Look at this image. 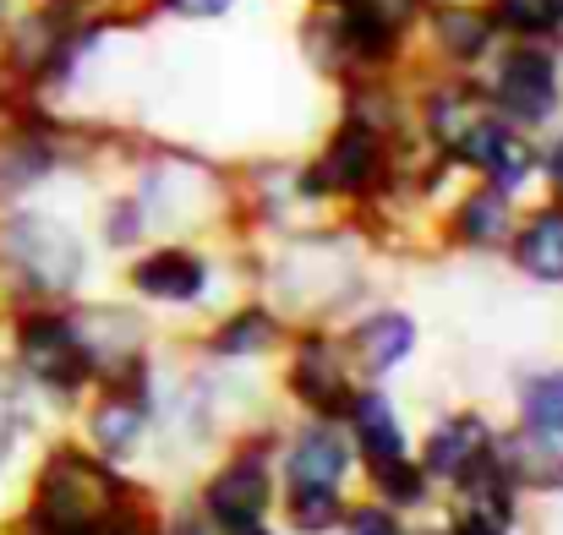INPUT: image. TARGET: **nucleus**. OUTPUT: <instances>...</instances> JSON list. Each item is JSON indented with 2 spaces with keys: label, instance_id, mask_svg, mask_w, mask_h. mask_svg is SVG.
Masks as SVG:
<instances>
[{
  "label": "nucleus",
  "instance_id": "obj_1",
  "mask_svg": "<svg viewBox=\"0 0 563 535\" xmlns=\"http://www.w3.org/2000/svg\"><path fill=\"white\" fill-rule=\"evenodd\" d=\"M148 487L132 481L121 465L99 459L88 443H49L27 476V498L11 514V531L22 535H93L110 514L143 503Z\"/></svg>",
  "mask_w": 563,
  "mask_h": 535
},
{
  "label": "nucleus",
  "instance_id": "obj_2",
  "mask_svg": "<svg viewBox=\"0 0 563 535\" xmlns=\"http://www.w3.org/2000/svg\"><path fill=\"white\" fill-rule=\"evenodd\" d=\"M88 279V241L33 208V202H16V208H0V306H60L82 290Z\"/></svg>",
  "mask_w": 563,
  "mask_h": 535
},
{
  "label": "nucleus",
  "instance_id": "obj_3",
  "mask_svg": "<svg viewBox=\"0 0 563 535\" xmlns=\"http://www.w3.org/2000/svg\"><path fill=\"white\" fill-rule=\"evenodd\" d=\"M5 366L49 410H77L99 388V366L82 350L66 301L60 306H11L5 312Z\"/></svg>",
  "mask_w": 563,
  "mask_h": 535
},
{
  "label": "nucleus",
  "instance_id": "obj_4",
  "mask_svg": "<svg viewBox=\"0 0 563 535\" xmlns=\"http://www.w3.org/2000/svg\"><path fill=\"white\" fill-rule=\"evenodd\" d=\"M476 88L493 115H504L515 132H548L563 121V38H504L487 66L476 71Z\"/></svg>",
  "mask_w": 563,
  "mask_h": 535
},
{
  "label": "nucleus",
  "instance_id": "obj_5",
  "mask_svg": "<svg viewBox=\"0 0 563 535\" xmlns=\"http://www.w3.org/2000/svg\"><path fill=\"white\" fill-rule=\"evenodd\" d=\"M416 137V132H410ZM410 137H383L362 121H334V132L323 137V148L296 170V197L301 202H340V208H362L377 202L394 180V159Z\"/></svg>",
  "mask_w": 563,
  "mask_h": 535
},
{
  "label": "nucleus",
  "instance_id": "obj_6",
  "mask_svg": "<svg viewBox=\"0 0 563 535\" xmlns=\"http://www.w3.org/2000/svg\"><path fill=\"white\" fill-rule=\"evenodd\" d=\"M274 448H279V426H257V432H241L224 459L197 481L191 503L197 514L219 531H235V525H252V520H268L274 514V498H279V470H274Z\"/></svg>",
  "mask_w": 563,
  "mask_h": 535
},
{
  "label": "nucleus",
  "instance_id": "obj_7",
  "mask_svg": "<svg viewBox=\"0 0 563 535\" xmlns=\"http://www.w3.org/2000/svg\"><path fill=\"white\" fill-rule=\"evenodd\" d=\"M356 388H362V377L345 356L340 334H329L323 323H301L296 334H285V399L301 415L340 421Z\"/></svg>",
  "mask_w": 563,
  "mask_h": 535
},
{
  "label": "nucleus",
  "instance_id": "obj_8",
  "mask_svg": "<svg viewBox=\"0 0 563 535\" xmlns=\"http://www.w3.org/2000/svg\"><path fill=\"white\" fill-rule=\"evenodd\" d=\"M416 44L427 49V71L476 77L487 66V55L504 44V33L482 0H427V11L416 22Z\"/></svg>",
  "mask_w": 563,
  "mask_h": 535
},
{
  "label": "nucleus",
  "instance_id": "obj_9",
  "mask_svg": "<svg viewBox=\"0 0 563 535\" xmlns=\"http://www.w3.org/2000/svg\"><path fill=\"white\" fill-rule=\"evenodd\" d=\"M416 465L427 470L432 487H443V492L460 498L471 481H482L498 465V426L482 410H454V415L432 421V432L421 437Z\"/></svg>",
  "mask_w": 563,
  "mask_h": 535
},
{
  "label": "nucleus",
  "instance_id": "obj_10",
  "mask_svg": "<svg viewBox=\"0 0 563 535\" xmlns=\"http://www.w3.org/2000/svg\"><path fill=\"white\" fill-rule=\"evenodd\" d=\"M126 285L137 301L148 306H202L213 296V257L202 246H187V241H159L148 252H137V263L126 268Z\"/></svg>",
  "mask_w": 563,
  "mask_h": 535
},
{
  "label": "nucleus",
  "instance_id": "obj_11",
  "mask_svg": "<svg viewBox=\"0 0 563 535\" xmlns=\"http://www.w3.org/2000/svg\"><path fill=\"white\" fill-rule=\"evenodd\" d=\"M274 470H279V481H323V487H345L351 470H356V448H351V437H345L340 421L301 415L290 432H279Z\"/></svg>",
  "mask_w": 563,
  "mask_h": 535
},
{
  "label": "nucleus",
  "instance_id": "obj_12",
  "mask_svg": "<svg viewBox=\"0 0 563 535\" xmlns=\"http://www.w3.org/2000/svg\"><path fill=\"white\" fill-rule=\"evenodd\" d=\"M340 345H345V356H351L362 382H383V377H394L405 360L416 356L421 328H416V317H410L405 306H367V312L340 334Z\"/></svg>",
  "mask_w": 563,
  "mask_h": 535
},
{
  "label": "nucleus",
  "instance_id": "obj_13",
  "mask_svg": "<svg viewBox=\"0 0 563 535\" xmlns=\"http://www.w3.org/2000/svg\"><path fill=\"white\" fill-rule=\"evenodd\" d=\"M340 426H345V437H351L362 470H377V465H394V459H410V454H416V443H410V432H405L394 399L383 393V382H362V388L351 393Z\"/></svg>",
  "mask_w": 563,
  "mask_h": 535
},
{
  "label": "nucleus",
  "instance_id": "obj_14",
  "mask_svg": "<svg viewBox=\"0 0 563 535\" xmlns=\"http://www.w3.org/2000/svg\"><path fill=\"white\" fill-rule=\"evenodd\" d=\"M285 317L268 306V301H246V306H230L208 334H197V350L219 366H252V360L285 350Z\"/></svg>",
  "mask_w": 563,
  "mask_h": 535
},
{
  "label": "nucleus",
  "instance_id": "obj_15",
  "mask_svg": "<svg viewBox=\"0 0 563 535\" xmlns=\"http://www.w3.org/2000/svg\"><path fill=\"white\" fill-rule=\"evenodd\" d=\"M515 197L498 191V186H465V197L449 202V219H443V246L454 252H504L509 235H515Z\"/></svg>",
  "mask_w": 563,
  "mask_h": 535
},
{
  "label": "nucleus",
  "instance_id": "obj_16",
  "mask_svg": "<svg viewBox=\"0 0 563 535\" xmlns=\"http://www.w3.org/2000/svg\"><path fill=\"white\" fill-rule=\"evenodd\" d=\"M504 252L531 285L563 290V197H548L531 213H520Z\"/></svg>",
  "mask_w": 563,
  "mask_h": 535
},
{
  "label": "nucleus",
  "instance_id": "obj_17",
  "mask_svg": "<svg viewBox=\"0 0 563 535\" xmlns=\"http://www.w3.org/2000/svg\"><path fill=\"white\" fill-rule=\"evenodd\" d=\"M498 465L526 498H553L563 492V443L531 437V432H498Z\"/></svg>",
  "mask_w": 563,
  "mask_h": 535
},
{
  "label": "nucleus",
  "instance_id": "obj_18",
  "mask_svg": "<svg viewBox=\"0 0 563 535\" xmlns=\"http://www.w3.org/2000/svg\"><path fill=\"white\" fill-rule=\"evenodd\" d=\"M274 509H285V525L296 535H334L351 498L345 487H323V481H279Z\"/></svg>",
  "mask_w": 563,
  "mask_h": 535
},
{
  "label": "nucleus",
  "instance_id": "obj_19",
  "mask_svg": "<svg viewBox=\"0 0 563 535\" xmlns=\"http://www.w3.org/2000/svg\"><path fill=\"white\" fill-rule=\"evenodd\" d=\"M515 404H520V432L548 437V443H563V366L531 371V377L520 382Z\"/></svg>",
  "mask_w": 563,
  "mask_h": 535
},
{
  "label": "nucleus",
  "instance_id": "obj_20",
  "mask_svg": "<svg viewBox=\"0 0 563 535\" xmlns=\"http://www.w3.org/2000/svg\"><path fill=\"white\" fill-rule=\"evenodd\" d=\"M33 426H38V399H33L27 382L0 360V476L11 470L16 448L33 437Z\"/></svg>",
  "mask_w": 563,
  "mask_h": 535
},
{
  "label": "nucleus",
  "instance_id": "obj_21",
  "mask_svg": "<svg viewBox=\"0 0 563 535\" xmlns=\"http://www.w3.org/2000/svg\"><path fill=\"white\" fill-rule=\"evenodd\" d=\"M367 487H373L377 503H383V509H394V514H416V509H427V503H432V492H438V487L427 481V470L416 465V454L367 470Z\"/></svg>",
  "mask_w": 563,
  "mask_h": 535
},
{
  "label": "nucleus",
  "instance_id": "obj_22",
  "mask_svg": "<svg viewBox=\"0 0 563 535\" xmlns=\"http://www.w3.org/2000/svg\"><path fill=\"white\" fill-rule=\"evenodd\" d=\"M504 38H563V0H482Z\"/></svg>",
  "mask_w": 563,
  "mask_h": 535
},
{
  "label": "nucleus",
  "instance_id": "obj_23",
  "mask_svg": "<svg viewBox=\"0 0 563 535\" xmlns=\"http://www.w3.org/2000/svg\"><path fill=\"white\" fill-rule=\"evenodd\" d=\"M99 235H104L110 252H137V246L154 235L148 208L137 202V191H115V197L104 202V213H99Z\"/></svg>",
  "mask_w": 563,
  "mask_h": 535
},
{
  "label": "nucleus",
  "instance_id": "obj_24",
  "mask_svg": "<svg viewBox=\"0 0 563 535\" xmlns=\"http://www.w3.org/2000/svg\"><path fill=\"white\" fill-rule=\"evenodd\" d=\"M334 535H410V531H405V514H394L377 498H367V503H351L345 509V520H340Z\"/></svg>",
  "mask_w": 563,
  "mask_h": 535
},
{
  "label": "nucleus",
  "instance_id": "obj_25",
  "mask_svg": "<svg viewBox=\"0 0 563 535\" xmlns=\"http://www.w3.org/2000/svg\"><path fill=\"white\" fill-rule=\"evenodd\" d=\"M241 0H143V16H170V22H219Z\"/></svg>",
  "mask_w": 563,
  "mask_h": 535
},
{
  "label": "nucleus",
  "instance_id": "obj_26",
  "mask_svg": "<svg viewBox=\"0 0 563 535\" xmlns=\"http://www.w3.org/2000/svg\"><path fill=\"white\" fill-rule=\"evenodd\" d=\"M410 535H509V525H493V520H482V514L454 509L443 525H427V531H410Z\"/></svg>",
  "mask_w": 563,
  "mask_h": 535
},
{
  "label": "nucleus",
  "instance_id": "obj_27",
  "mask_svg": "<svg viewBox=\"0 0 563 535\" xmlns=\"http://www.w3.org/2000/svg\"><path fill=\"white\" fill-rule=\"evenodd\" d=\"M537 176L548 180L553 197H563V126L548 137V143H537Z\"/></svg>",
  "mask_w": 563,
  "mask_h": 535
},
{
  "label": "nucleus",
  "instance_id": "obj_28",
  "mask_svg": "<svg viewBox=\"0 0 563 535\" xmlns=\"http://www.w3.org/2000/svg\"><path fill=\"white\" fill-rule=\"evenodd\" d=\"M159 535H213V525L197 514V503H181V509H159Z\"/></svg>",
  "mask_w": 563,
  "mask_h": 535
},
{
  "label": "nucleus",
  "instance_id": "obj_29",
  "mask_svg": "<svg viewBox=\"0 0 563 535\" xmlns=\"http://www.w3.org/2000/svg\"><path fill=\"white\" fill-rule=\"evenodd\" d=\"M219 535H279L268 520H252V525H235V531H219Z\"/></svg>",
  "mask_w": 563,
  "mask_h": 535
},
{
  "label": "nucleus",
  "instance_id": "obj_30",
  "mask_svg": "<svg viewBox=\"0 0 563 535\" xmlns=\"http://www.w3.org/2000/svg\"><path fill=\"white\" fill-rule=\"evenodd\" d=\"M11 11H16V0H0V33H5V22H11Z\"/></svg>",
  "mask_w": 563,
  "mask_h": 535
},
{
  "label": "nucleus",
  "instance_id": "obj_31",
  "mask_svg": "<svg viewBox=\"0 0 563 535\" xmlns=\"http://www.w3.org/2000/svg\"><path fill=\"white\" fill-rule=\"evenodd\" d=\"M5 535H22V531H11V525H5Z\"/></svg>",
  "mask_w": 563,
  "mask_h": 535
}]
</instances>
